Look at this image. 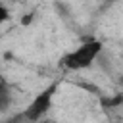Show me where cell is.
Masks as SVG:
<instances>
[{
    "label": "cell",
    "mask_w": 123,
    "mask_h": 123,
    "mask_svg": "<svg viewBox=\"0 0 123 123\" xmlns=\"http://www.w3.org/2000/svg\"><path fill=\"white\" fill-rule=\"evenodd\" d=\"M38 123H52V121H44V119H40V121H38Z\"/></svg>",
    "instance_id": "5"
},
{
    "label": "cell",
    "mask_w": 123,
    "mask_h": 123,
    "mask_svg": "<svg viewBox=\"0 0 123 123\" xmlns=\"http://www.w3.org/2000/svg\"><path fill=\"white\" fill-rule=\"evenodd\" d=\"M10 106H12V90L6 85V81L0 79V113L8 111Z\"/></svg>",
    "instance_id": "3"
},
{
    "label": "cell",
    "mask_w": 123,
    "mask_h": 123,
    "mask_svg": "<svg viewBox=\"0 0 123 123\" xmlns=\"http://www.w3.org/2000/svg\"><path fill=\"white\" fill-rule=\"evenodd\" d=\"M102 52V42L98 40H86L83 44H79L77 48H73L71 52H67L63 58H62V65L69 71H81V69H86L90 67L98 56Z\"/></svg>",
    "instance_id": "1"
},
{
    "label": "cell",
    "mask_w": 123,
    "mask_h": 123,
    "mask_svg": "<svg viewBox=\"0 0 123 123\" xmlns=\"http://www.w3.org/2000/svg\"><path fill=\"white\" fill-rule=\"evenodd\" d=\"M10 19V10L6 8V4L0 0V23H6Z\"/></svg>",
    "instance_id": "4"
},
{
    "label": "cell",
    "mask_w": 123,
    "mask_h": 123,
    "mask_svg": "<svg viewBox=\"0 0 123 123\" xmlns=\"http://www.w3.org/2000/svg\"><path fill=\"white\" fill-rule=\"evenodd\" d=\"M56 88H58V85L52 83L50 86H46L44 90H40V92L31 100V104L25 108L23 117H25L27 121H31V123H38V121L48 113V110H50V106H52V100H54V94H56Z\"/></svg>",
    "instance_id": "2"
}]
</instances>
